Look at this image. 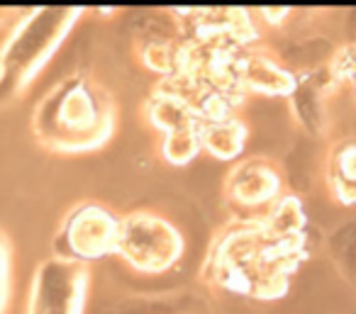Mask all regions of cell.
Listing matches in <instances>:
<instances>
[{"instance_id":"cell-1","label":"cell","mask_w":356,"mask_h":314,"mask_svg":"<svg viewBox=\"0 0 356 314\" xmlns=\"http://www.w3.org/2000/svg\"><path fill=\"white\" fill-rule=\"evenodd\" d=\"M305 254V234L271 239L259 220H237L215 236L203 275L237 295L278 299L288 292Z\"/></svg>"},{"instance_id":"cell-2","label":"cell","mask_w":356,"mask_h":314,"mask_svg":"<svg viewBox=\"0 0 356 314\" xmlns=\"http://www.w3.org/2000/svg\"><path fill=\"white\" fill-rule=\"evenodd\" d=\"M32 129L40 144L56 154L95 151L113 137L115 105L98 83L69 76L35 108Z\"/></svg>"},{"instance_id":"cell-3","label":"cell","mask_w":356,"mask_h":314,"mask_svg":"<svg viewBox=\"0 0 356 314\" xmlns=\"http://www.w3.org/2000/svg\"><path fill=\"white\" fill-rule=\"evenodd\" d=\"M81 8H32L0 47V105L10 103L32 85L51 56L71 35Z\"/></svg>"},{"instance_id":"cell-4","label":"cell","mask_w":356,"mask_h":314,"mask_svg":"<svg viewBox=\"0 0 356 314\" xmlns=\"http://www.w3.org/2000/svg\"><path fill=\"white\" fill-rule=\"evenodd\" d=\"M186 251L184 234L166 217L154 212H132L120 217L115 256L139 273L159 275L171 270Z\"/></svg>"},{"instance_id":"cell-5","label":"cell","mask_w":356,"mask_h":314,"mask_svg":"<svg viewBox=\"0 0 356 314\" xmlns=\"http://www.w3.org/2000/svg\"><path fill=\"white\" fill-rule=\"evenodd\" d=\"M118 236L120 217H115L103 205L83 202L64 217L54 236V244H51V249H54L51 256L88 265L90 261L115 256Z\"/></svg>"},{"instance_id":"cell-6","label":"cell","mask_w":356,"mask_h":314,"mask_svg":"<svg viewBox=\"0 0 356 314\" xmlns=\"http://www.w3.org/2000/svg\"><path fill=\"white\" fill-rule=\"evenodd\" d=\"M88 265L49 256L35 270L27 314H83Z\"/></svg>"},{"instance_id":"cell-7","label":"cell","mask_w":356,"mask_h":314,"mask_svg":"<svg viewBox=\"0 0 356 314\" xmlns=\"http://www.w3.org/2000/svg\"><path fill=\"white\" fill-rule=\"evenodd\" d=\"M283 195V181L276 166L264 158H247L232 168L227 181V197L239 212H252L261 220L266 210Z\"/></svg>"},{"instance_id":"cell-8","label":"cell","mask_w":356,"mask_h":314,"mask_svg":"<svg viewBox=\"0 0 356 314\" xmlns=\"http://www.w3.org/2000/svg\"><path fill=\"white\" fill-rule=\"evenodd\" d=\"M239 85L242 90L271 95V98H293L300 81L271 56L244 51L239 59Z\"/></svg>"},{"instance_id":"cell-9","label":"cell","mask_w":356,"mask_h":314,"mask_svg":"<svg viewBox=\"0 0 356 314\" xmlns=\"http://www.w3.org/2000/svg\"><path fill=\"white\" fill-rule=\"evenodd\" d=\"M200 147L218 161H237L247 147V124L234 115L200 122Z\"/></svg>"},{"instance_id":"cell-10","label":"cell","mask_w":356,"mask_h":314,"mask_svg":"<svg viewBox=\"0 0 356 314\" xmlns=\"http://www.w3.org/2000/svg\"><path fill=\"white\" fill-rule=\"evenodd\" d=\"M147 117L163 134L181 132V129H195L203 122L193 105L186 103L178 95L166 93V90H159V88L154 90L152 100L147 103Z\"/></svg>"},{"instance_id":"cell-11","label":"cell","mask_w":356,"mask_h":314,"mask_svg":"<svg viewBox=\"0 0 356 314\" xmlns=\"http://www.w3.org/2000/svg\"><path fill=\"white\" fill-rule=\"evenodd\" d=\"M327 185L341 205H356V139H344L330 154Z\"/></svg>"},{"instance_id":"cell-12","label":"cell","mask_w":356,"mask_h":314,"mask_svg":"<svg viewBox=\"0 0 356 314\" xmlns=\"http://www.w3.org/2000/svg\"><path fill=\"white\" fill-rule=\"evenodd\" d=\"M261 226L271 239H293V236L305 234V207H302L298 195H286L283 192L276 202L261 217Z\"/></svg>"},{"instance_id":"cell-13","label":"cell","mask_w":356,"mask_h":314,"mask_svg":"<svg viewBox=\"0 0 356 314\" xmlns=\"http://www.w3.org/2000/svg\"><path fill=\"white\" fill-rule=\"evenodd\" d=\"M181 56H184V40H149L142 47V61L147 69L159 74L161 78L176 76L181 71Z\"/></svg>"},{"instance_id":"cell-14","label":"cell","mask_w":356,"mask_h":314,"mask_svg":"<svg viewBox=\"0 0 356 314\" xmlns=\"http://www.w3.org/2000/svg\"><path fill=\"white\" fill-rule=\"evenodd\" d=\"M200 151H203V147H200V127L163 134L161 139V156L171 166H188Z\"/></svg>"},{"instance_id":"cell-15","label":"cell","mask_w":356,"mask_h":314,"mask_svg":"<svg viewBox=\"0 0 356 314\" xmlns=\"http://www.w3.org/2000/svg\"><path fill=\"white\" fill-rule=\"evenodd\" d=\"M13 288V256H10V241L6 231L0 229V314L6 312V304L10 299Z\"/></svg>"},{"instance_id":"cell-16","label":"cell","mask_w":356,"mask_h":314,"mask_svg":"<svg viewBox=\"0 0 356 314\" xmlns=\"http://www.w3.org/2000/svg\"><path fill=\"white\" fill-rule=\"evenodd\" d=\"M259 15H261L268 25H283L286 17L291 15V8H261Z\"/></svg>"},{"instance_id":"cell-17","label":"cell","mask_w":356,"mask_h":314,"mask_svg":"<svg viewBox=\"0 0 356 314\" xmlns=\"http://www.w3.org/2000/svg\"><path fill=\"white\" fill-rule=\"evenodd\" d=\"M354 83H356V81H354Z\"/></svg>"}]
</instances>
